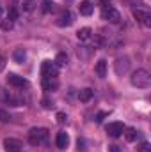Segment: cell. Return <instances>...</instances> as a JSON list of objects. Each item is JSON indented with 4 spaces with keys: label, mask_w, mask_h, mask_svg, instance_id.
<instances>
[{
    "label": "cell",
    "mask_w": 151,
    "mask_h": 152,
    "mask_svg": "<svg viewBox=\"0 0 151 152\" xmlns=\"http://www.w3.org/2000/svg\"><path fill=\"white\" fill-rule=\"evenodd\" d=\"M130 81H132V85L137 87V88H148V87H151L150 71H146V69H137V71H133L132 76H130Z\"/></svg>",
    "instance_id": "cell-1"
},
{
    "label": "cell",
    "mask_w": 151,
    "mask_h": 152,
    "mask_svg": "<svg viewBox=\"0 0 151 152\" xmlns=\"http://www.w3.org/2000/svg\"><path fill=\"white\" fill-rule=\"evenodd\" d=\"M29 142L32 145H44L48 142V129L46 127H32L29 131Z\"/></svg>",
    "instance_id": "cell-2"
},
{
    "label": "cell",
    "mask_w": 151,
    "mask_h": 152,
    "mask_svg": "<svg viewBox=\"0 0 151 152\" xmlns=\"http://www.w3.org/2000/svg\"><path fill=\"white\" fill-rule=\"evenodd\" d=\"M130 66H132V62H130L128 57H119V58L114 62V71H115L117 76H123L130 71Z\"/></svg>",
    "instance_id": "cell-3"
},
{
    "label": "cell",
    "mask_w": 151,
    "mask_h": 152,
    "mask_svg": "<svg viewBox=\"0 0 151 152\" xmlns=\"http://www.w3.org/2000/svg\"><path fill=\"white\" fill-rule=\"evenodd\" d=\"M101 18L107 20L109 23H119L121 21V14L117 9H114L112 5H105L103 11H101Z\"/></svg>",
    "instance_id": "cell-4"
},
{
    "label": "cell",
    "mask_w": 151,
    "mask_h": 152,
    "mask_svg": "<svg viewBox=\"0 0 151 152\" xmlns=\"http://www.w3.org/2000/svg\"><path fill=\"white\" fill-rule=\"evenodd\" d=\"M41 76L43 78H57L59 76V67L50 62V60H44L43 66H41Z\"/></svg>",
    "instance_id": "cell-5"
},
{
    "label": "cell",
    "mask_w": 151,
    "mask_h": 152,
    "mask_svg": "<svg viewBox=\"0 0 151 152\" xmlns=\"http://www.w3.org/2000/svg\"><path fill=\"white\" fill-rule=\"evenodd\" d=\"M105 131H107L109 136H112V138H119V136L124 133V124H123V122H110V124H107Z\"/></svg>",
    "instance_id": "cell-6"
},
{
    "label": "cell",
    "mask_w": 151,
    "mask_h": 152,
    "mask_svg": "<svg viewBox=\"0 0 151 152\" xmlns=\"http://www.w3.org/2000/svg\"><path fill=\"white\" fill-rule=\"evenodd\" d=\"M7 83L13 85V87H16V88H27L29 87V81L23 76H18V75H14V73L7 75Z\"/></svg>",
    "instance_id": "cell-7"
},
{
    "label": "cell",
    "mask_w": 151,
    "mask_h": 152,
    "mask_svg": "<svg viewBox=\"0 0 151 152\" xmlns=\"http://www.w3.org/2000/svg\"><path fill=\"white\" fill-rule=\"evenodd\" d=\"M133 18L139 21V23H142L144 27H151V14L148 11H144V9H133Z\"/></svg>",
    "instance_id": "cell-8"
},
{
    "label": "cell",
    "mask_w": 151,
    "mask_h": 152,
    "mask_svg": "<svg viewBox=\"0 0 151 152\" xmlns=\"http://www.w3.org/2000/svg\"><path fill=\"white\" fill-rule=\"evenodd\" d=\"M4 147H5V152H21V142L16 138H5Z\"/></svg>",
    "instance_id": "cell-9"
},
{
    "label": "cell",
    "mask_w": 151,
    "mask_h": 152,
    "mask_svg": "<svg viewBox=\"0 0 151 152\" xmlns=\"http://www.w3.org/2000/svg\"><path fill=\"white\" fill-rule=\"evenodd\" d=\"M71 23H73V14H71V11H62L61 16L57 18V25H59V27H70Z\"/></svg>",
    "instance_id": "cell-10"
},
{
    "label": "cell",
    "mask_w": 151,
    "mask_h": 152,
    "mask_svg": "<svg viewBox=\"0 0 151 152\" xmlns=\"http://www.w3.org/2000/svg\"><path fill=\"white\" fill-rule=\"evenodd\" d=\"M55 143H57V147H59V149H66V147H68V143H70V136H68L64 131H61V133H57Z\"/></svg>",
    "instance_id": "cell-11"
},
{
    "label": "cell",
    "mask_w": 151,
    "mask_h": 152,
    "mask_svg": "<svg viewBox=\"0 0 151 152\" xmlns=\"http://www.w3.org/2000/svg\"><path fill=\"white\" fill-rule=\"evenodd\" d=\"M94 71H96V75L98 78H105L107 76V60H98L96 62V67H94Z\"/></svg>",
    "instance_id": "cell-12"
},
{
    "label": "cell",
    "mask_w": 151,
    "mask_h": 152,
    "mask_svg": "<svg viewBox=\"0 0 151 152\" xmlns=\"http://www.w3.org/2000/svg\"><path fill=\"white\" fill-rule=\"evenodd\" d=\"M25 58H27V53H25L23 48H16V50L13 51V60H14L16 64H23Z\"/></svg>",
    "instance_id": "cell-13"
},
{
    "label": "cell",
    "mask_w": 151,
    "mask_h": 152,
    "mask_svg": "<svg viewBox=\"0 0 151 152\" xmlns=\"http://www.w3.org/2000/svg\"><path fill=\"white\" fill-rule=\"evenodd\" d=\"M59 87V81H57V78H43V88L44 90H55Z\"/></svg>",
    "instance_id": "cell-14"
},
{
    "label": "cell",
    "mask_w": 151,
    "mask_h": 152,
    "mask_svg": "<svg viewBox=\"0 0 151 152\" xmlns=\"http://www.w3.org/2000/svg\"><path fill=\"white\" fill-rule=\"evenodd\" d=\"M78 11H80V14L82 16H91L93 14V4L91 2H80V5H78Z\"/></svg>",
    "instance_id": "cell-15"
},
{
    "label": "cell",
    "mask_w": 151,
    "mask_h": 152,
    "mask_svg": "<svg viewBox=\"0 0 151 152\" xmlns=\"http://www.w3.org/2000/svg\"><path fill=\"white\" fill-rule=\"evenodd\" d=\"M124 138L128 140V142H135L137 138H139V131L135 129V127H124Z\"/></svg>",
    "instance_id": "cell-16"
},
{
    "label": "cell",
    "mask_w": 151,
    "mask_h": 152,
    "mask_svg": "<svg viewBox=\"0 0 151 152\" xmlns=\"http://www.w3.org/2000/svg\"><path fill=\"white\" fill-rule=\"evenodd\" d=\"M76 37H78V41H89V39L93 37V30L89 27H84V28H80L76 32Z\"/></svg>",
    "instance_id": "cell-17"
},
{
    "label": "cell",
    "mask_w": 151,
    "mask_h": 152,
    "mask_svg": "<svg viewBox=\"0 0 151 152\" xmlns=\"http://www.w3.org/2000/svg\"><path fill=\"white\" fill-rule=\"evenodd\" d=\"M78 99H80L82 103L91 101V99H93V90H91V88H82V90L78 92Z\"/></svg>",
    "instance_id": "cell-18"
},
{
    "label": "cell",
    "mask_w": 151,
    "mask_h": 152,
    "mask_svg": "<svg viewBox=\"0 0 151 152\" xmlns=\"http://www.w3.org/2000/svg\"><path fill=\"white\" fill-rule=\"evenodd\" d=\"M53 64H55L57 67H64V66L68 64V55H66V53H59V55L55 57Z\"/></svg>",
    "instance_id": "cell-19"
},
{
    "label": "cell",
    "mask_w": 151,
    "mask_h": 152,
    "mask_svg": "<svg viewBox=\"0 0 151 152\" xmlns=\"http://www.w3.org/2000/svg\"><path fill=\"white\" fill-rule=\"evenodd\" d=\"M0 27H2V30H11L13 27H14V21L11 20V18H5V20H2V23H0Z\"/></svg>",
    "instance_id": "cell-20"
},
{
    "label": "cell",
    "mask_w": 151,
    "mask_h": 152,
    "mask_svg": "<svg viewBox=\"0 0 151 152\" xmlns=\"http://www.w3.org/2000/svg\"><path fill=\"white\" fill-rule=\"evenodd\" d=\"M36 5V0H25L23 2V11H32Z\"/></svg>",
    "instance_id": "cell-21"
},
{
    "label": "cell",
    "mask_w": 151,
    "mask_h": 152,
    "mask_svg": "<svg viewBox=\"0 0 151 152\" xmlns=\"http://www.w3.org/2000/svg\"><path fill=\"white\" fill-rule=\"evenodd\" d=\"M137 149H139V152H151V145L148 143V142H142Z\"/></svg>",
    "instance_id": "cell-22"
},
{
    "label": "cell",
    "mask_w": 151,
    "mask_h": 152,
    "mask_svg": "<svg viewBox=\"0 0 151 152\" xmlns=\"http://www.w3.org/2000/svg\"><path fill=\"white\" fill-rule=\"evenodd\" d=\"M55 118H57V122H59V124H64V122L68 120V117H66V113H62V112H59V113L55 115Z\"/></svg>",
    "instance_id": "cell-23"
},
{
    "label": "cell",
    "mask_w": 151,
    "mask_h": 152,
    "mask_svg": "<svg viewBox=\"0 0 151 152\" xmlns=\"http://www.w3.org/2000/svg\"><path fill=\"white\" fill-rule=\"evenodd\" d=\"M9 120H11L9 113H7L5 110H0V122H9Z\"/></svg>",
    "instance_id": "cell-24"
},
{
    "label": "cell",
    "mask_w": 151,
    "mask_h": 152,
    "mask_svg": "<svg viewBox=\"0 0 151 152\" xmlns=\"http://www.w3.org/2000/svg\"><path fill=\"white\" fill-rule=\"evenodd\" d=\"M7 18H11L13 21L18 18V11H16V7H11V11H9V14H7Z\"/></svg>",
    "instance_id": "cell-25"
},
{
    "label": "cell",
    "mask_w": 151,
    "mask_h": 152,
    "mask_svg": "<svg viewBox=\"0 0 151 152\" xmlns=\"http://www.w3.org/2000/svg\"><path fill=\"white\" fill-rule=\"evenodd\" d=\"M41 104H43V108H46V110H50V108L53 106V103H52L50 99H46V97H44V99L41 101Z\"/></svg>",
    "instance_id": "cell-26"
},
{
    "label": "cell",
    "mask_w": 151,
    "mask_h": 152,
    "mask_svg": "<svg viewBox=\"0 0 151 152\" xmlns=\"http://www.w3.org/2000/svg\"><path fill=\"white\" fill-rule=\"evenodd\" d=\"M5 64H7V58H5L4 55H0V73L4 71V67H5Z\"/></svg>",
    "instance_id": "cell-27"
},
{
    "label": "cell",
    "mask_w": 151,
    "mask_h": 152,
    "mask_svg": "<svg viewBox=\"0 0 151 152\" xmlns=\"http://www.w3.org/2000/svg\"><path fill=\"white\" fill-rule=\"evenodd\" d=\"M109 152H121V149L117 145H109Z\"/></svg>",
    "instance_id": "cell-28"
},
{
    "label": "cell",
    "mask_w": 151,
    "mask_h": 152,
    "mask_svg": "<svg viewBox=\"0 0 151 152\" xmlns=\"http://www.w3.org/2000/svg\"><path fill=\"white\" fill-rule=\"evenodd\" d=\"M107 115H109V113H98V115H96V120H98V122H101V120H103V117H107Z\"/></svg>",
    "instance_id": "cell-29"
},
{
    "label": "cell",
    "mask_w": 151,
    "mask_h": 152,
    "mask_svg": "<svg viewBox=\"0 0 151 152\" xmlns=\"http://www.w3.org/2000/svg\"><path fill=\"white\" fill-rule=\"evenodd\" d=\"M78 151H85V147H84V140H78Z\"/></svg>",
    "instance_id": "cell-30"
},
{
    "label": "cell",
    "mask_w": 151,
    "mask_h": 152,
    "mask_svg": "<svg viewBox=\"0 0 151 152\" xmlns=\"http://www.w3.org/2000/svg\"><path fill=\"white\" fill-rule=\"evenodd\" d=\"M100 4H103V7H105V5H109V4H110V0H100Z\"/></svg>",
    "instance_id": "cell-31"
},
{
    "label": "cell",
    "mask_w": 151,
    "mask_h": 152,
    "mask_svg": "<svg viewBox=\"0 0 151 152\" xmlns=\"http://www.w3.org/2000/svg\"><path fill=\"white\" fill-rule=\"evenodd\" d=\"M2 12H4V11H2V5H0V18H2Z\"/></svg>",
    "instance_id": "cell-32"
}]
</instances>
